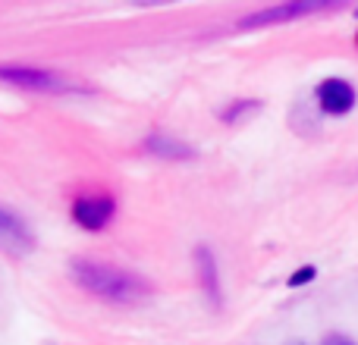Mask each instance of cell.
Masks as SVG:
<instances>
[{"mask_svg": "<svg viewBox=\"0 0 358 345\" xmlns=\"http://www.w3.org/2000/svg\"><path fill=\"white\" fill-rule=\"evenodd\" d=\"M0 248L10 254H29L35 248V235L31 229L19 220L16 214L0 207Z\"/></svg>", "mask_w": 358, "mask_h": 345, "instance_id": "8992f818", "label": "cell"}, {"mask_svg": "<svg viewBox=\"0 0 358 345\" xmlns=\"http://www.w3.org/2000/svg\"><path fill=\"white\" fill-rule=\"evenodd\" d=\"M340 3L330 0H299V3H280V6H267L261 13L239 19V29H264V25H277V22H289V19H302L311 13H324V10H336Z\"/></svg>", "mask_w": 358, "mask_h": 345, "instance_id": "277c9868", "label": "cell"}, {"mask_svg": "<svg viewBox=\"0 0 358 345\" xmlns=\"http://www.w3.org/2000/svg\"><path fill=\"white\" fill-rule=\"evenodd\" d=\"M195 267H198V277H201L204 289L214 302H220V279H217V260L208 248H198L195 251Z\"/></svg>", "mask_w": 358, "mask_h": 345, "instance_id": "ba28073f", "label": "cell"}, {"mask_svg": "<svg viewBox=\"0 0 358 345\" xmlns=\"http://www.w3.org/2000/svg\"><path fill=\"white\" fill-rule=\"evenodd\" d=\"M321 345H358L352 336H343V333H330V336H324Z\"/></svg>", "mask_w": 358, "mask_h": 345, "instance_id": "8fae6325", "label": "cell"}, {"mask_svg": "<svg viewBox=\"0 0 358 345\" xmlns=\"http://www.w3.org/2000/svg\"><path fill=\"white\" fill-rule=\"evenodd\" d=\"M0 82L6 85L25 88V91H44V94H66L79 91L66 75L54 73V69H38V66H19V63H3L0 66Z\"/></svg>", "mask_w": 358, "mask_h": 345, "instance_id": "7a4b0ae2", "label": "cell"}, {"mask_svg": "<svg viewBox=\"0 0 358 345\" xmlns=\"http://www.w3.org/2000/svg\"><path fill=\"white\" fill-rule=\"evenodd\" d=\"M69 273L73 279L82 286L85 292L98 298H107V302H120V304H129L138 302V298L148 295V286L129 270H120L113 264H104V260H73L69 264Z\"/></svg>", "mask_w": 358, "mask_h": 345, "instance_id": "6da1fadb", "label": "cell"}, {"mask_svg": "<svg viewBox=\"0 0 358 345\" xmlns=\"http://www.w3.org/2000/svg\"><path fill=\"white\" fill-rule=\"evenodd\" d=\"M315 279H317V267H315V264H302L296 273H289L286 286H289V289H302V286L315 283Z\"/></svg>", "mask_w": 358, "mask_h": 345, "instance_id": "30bf717a", "label": "cell"}, {"mask_svg": "<svg viewBox=\"0 0 358 345\" xmlns=\"http://www.w3.org/2000/svg\"><path fill=\"white\" fill-rule=\"evenodd\" d=\"M145 151H148L151 157H157V161H170V163L192 161V157L198 154L182 138H170V135H148L145 138Z\"/></svg>", "mask_w": 358, "mask_h": 345, "instance_id": "52a82bcc", "label": "cell"}, {"mask_svg": "<svg viewBox=\"0 0 358 345\" xmlns=\"http://www.w3.org/2000/svg\"><path fill=\"white\" fill-rule=\"evenodd\" d=\"M117 216V201L110 195H79L73 201V220L88 233H101L104 226H110V220Z\"/></svg>", "mask_w": 358, "mask_h": 345, "instance_id": "5b68a950", "label": "cell"}, {"mask_svg": "<svg viewBox=\"0 0 358 345\" xmlns=\"http://www.w3.org/2000/svg\"><path fill=\"white\" fill-rule=\"evenodd\" d=\"M315 101L317 110L327 113V117H349L358 104V88L343 75H327V79L317 82Z\"/></svg>", "mask_w": 358, "mask_h": 345, "instance_id": "3957f363", "label": "cell"}, {"mask_svg": "<svg viewBox=\"0 0 358 345\" xmlns=\"http://www.w3.org/2000/svg\"><path fill=\"white\" fill-rule=\"evenodd\" d=\"M255 110H261V101H236L227 110H220V119L223 123H239L242 117H252Z\"/></svg>", "mask_w": 358, "mask_h": 345, "instance_id": "9c48e42d", "label": "cell"}, {"mask_svg": "<svg viewBox=\"0 0 358 345\" xmlns=\"http://www.w3.org/2000/svg\"><path fill=\"white\" fill-rule=\"evenodd\" d=\"M352 16H355V19H358V6H355V13H352Z\"/></svg>", "mask_w": 358, "mask_h": 345, "instance_id": "7c38bea8", "label": "cell"}, {"mask_svg": "<svg viewBox=\"0 0 358 345\" xmlns=\"http://www.w3.org/2000/svg\"><path fill=\"white\" fill-rule=\"evenodd\" d=\"M355 47H358V35H355Z\"/></svg>", "mask_w": 358, "mask_h": 345, "instance_id": "4fadbf2b", "label": "cell"}]
</instances>
